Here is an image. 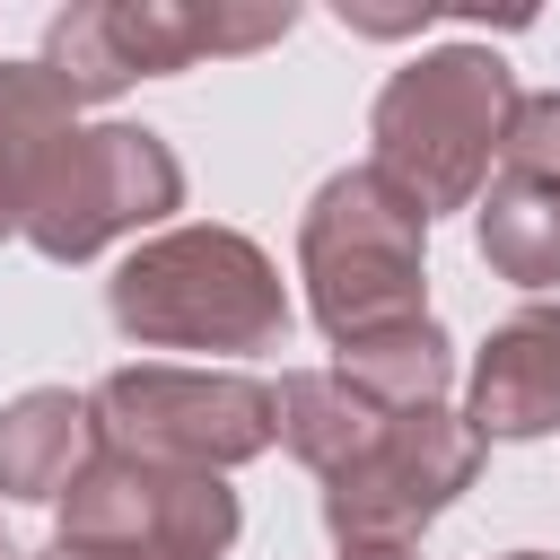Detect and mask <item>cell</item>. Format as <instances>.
I'll use <instances>...</instances> for the list:
<instances>
[{"mask_svg": "<svg viewBox=\"0 0 560 560\" xmlns=\"http://www.w3.org/2000/svg\"><path fill=\"white\" fill-rule=\"evenodd\" d=\"M105 315L140 350H210V359H254L289 341V289L271 254L245 228H158L140 236L114 280Z\"/></svg>", "mask_w": 560, "mask_h": 560, "instance_id": "obj_1", "label": "cell"}, {"mask_svg": "<svg viewBox=\"0 0 560 560\" xmlns=\"http://www.w3.org/2000/svg\"><path fill=\"white\" fill-rule=\"evenodd\" d=\"M516 114V79L490 44H438L420 61H402L376 105H368V140H376V175L420 210H472L490 184V158L508 140Z\"/></svg>", "mask_w": 560, "mask_h": 560, "instance_id": "obj_2", "label": "cell"}, {"mask_svg": "<svg viewBox=\"0 0 560 560\" xmlns=\"http://www.w3.org/2000/svg\"><path fill=\"white\" fill-rule=\"evenodd\" d=\"M420 245H429V219L376 166L324 175L298 219V280H306V315L324 324V341H359V332L429 315Z\"/></svg>", "mask_w": 560, "mask_h": 560, "instance_id": "obj_3", "label": "cell"}, {"mask_svg": "<svg viewBox=\"0 0 560 560\" xmlns=\"http://www.w3.org/2000/svg\"><path fill=\"white\" fill-rule=\"evenodd\" d=\"M96 446L131 464H175V472H236L262 446H280V402L245 368H114L96 394Z\"/></svg>", "mask_w": 560, "mask_h": 560, "instance_id": "obj_4", "label": "cell"}, {"mask_svg": "<svg viewBox=\"0 0 560 560\" xmlns=\"http://www.w3.org/2000/svg\"><path fill=\"white\" fill-rule=\"evenodd\" d=\"M175 210H184L175 149L149 122H96V131H70L44 158V175L18 192V236L44 262H88L114 236L166 228Z\"/></svg>", "mask_w": 560, "mask_h": 560, "instance_id": "obj_5", "label": "cell"}, {"mask_svg": "<svg viewBox=\"0 0 560 560\" xmlns=\"http://www.w3.org/2000/svg\"><path fill=\"white\" fill-rule=\"evenodd\" d=\"M481 455H490V446L472 438L464 411H446V402L394 411L385 438L324 481V525H332V542H341V551H411V534H420L429 516H446V508L481 481Z\"/></svg>", "mask_w": 560, "mask_h": 560, "instance_id": "obj_6", "label": "cell"}, {"mask_svg": "<svg viewBox=\"0 0 560 560\" xmlns=\"http://www.w3.org/2000/svg\"><path fill=\"white\" fill-rule=\"evenodd\" d=\"M236 525H245V508L219 472L96 455L61 490L52 542H105V551H140V560H228Z\"/></svg>", "mask_w": 560, "mask_h": 560, "instance_id": "obj_7", "label": "cell"}, {"mask_svg": "<svg viewBox=\"0 0 560 560\" xmlns=\"http://www.w3.org/2000/svg\"><path fill=\"white\" fill-rule=\"evenodd\" d=\"M472 438H551L560 429V306H525L508 324H490V341L472 350V402H464Z\"/></svg>", "mask_w": 560, "mask_h": 560, "instance_id": "obj_8", "label": "cell"}, {"mask_svg": "<svg viewBox=\"0 0 560 560\" xmlns=\"http://www.w3.org/2000/svg\"><path fill=\"white\" fill-rule=\"evenodd\" d=\"M96 411L88 394L70 385H35L18 402H0V499H26V508H61V490L96 464Z\"/></svg>", "mask_w": 560, "mask_h": 560, "instance_id": "obj_9", "label": "cell"}, {"mask_svg": "<svg viewBox=\"0 0 560 560\" xmlns=\"http://www.w3.org/2000/svg\"><path fill=\"white\" fill-rule=\"evenodd\" d=\"M332 376H350L376 411H429L446 402L455 385V341L438 315H411V324H385V332H359V341H332Z\"/></svg>", "mask_w": 560, "mask_h": 560, "instance_id": "obj_10", "label": "cell"}, {"mask_svg": "<svg viewBox=\"0 0 560 560\" xmlns=\"http://www.w3.org/2000/svg\"><path fill=\"white\" fill-rule=\"evenodd\" d=\"M280 446L306 464V472H341V464H359L376 438H385V420L394 411H376L350 376H332V368H298V376H280Z\"/></svg>", "mask_w": 560, "mask_h": 560, "instance_id": "obj_11", "label": "cell"}, {"mask_svg": "<svg viewBox=\"0 0 560 560\" xmlns=\"http://www.w3.org/2000/svg\"><path fill=\"white\" fill-rule=\"evenodd\" d=\"M472 236H481V262H490L499 280H516V289H560V184H525V175L481 184Z\"/></svg>", "mask_w": 560, "mask_h": 560, "instance_id": "obj_12", "label": "cell"}, {"mask_svg": "<svg viewBox=\"0 0 560 560\" xmlns=\"http://www.w3.org/2000/svg\"><path fill=\"white\" fill-rule=\"evenodd\" d=\"M70 131H79V96L44 61H0V201L9 210Z\"/></svg>", "mask_w": 560, "mask_h": 560, "instance_id": "obj_13", "label": "cell"}, {"mask_svg": "<svg viewBox=\"0 0 560 560\" xmlns=\"http://www.w3.org/2000/svg\"><path fill=\"white\" fill-rule=\"evenodd\" d=\"M499 158H508V175H525V184H560V88L516 96Z\"/></svg>", "mask_w": 560, "mask_h": 560, "instance_id": "obj_14", "label": "cell"}, {"mask_svg": "<svg viewBox=\"0 0 560 560\" xmlns=\"http://www.w3.org/2000/svg\"><path fill=\"white\" fill-rule=\"evenodd\" d=\"M35 560H140V551H105V542H44Z\"/></svg>", "mask_w": 560, "mask_h": 560, "instance_id": "obj_15", "label": "cell"}, {"mask_svg": "<svg viewBox=\"0 0 560 560\" xmlns=\"http://www.w3.org/2000/svg\"><path fill=\"white\" fill-rule=\"evenodd\" d=\"M341 560H420V551H341Z\"/></svg>", "mask_w": 560, "mask_h": 560, "instance_id": "obj_16", "label": "cell"}, {"mask_svg": "<svg viewBox=\"0 0 560 560\" xmlns=\"http://www.w3.org/2000/svg\"><path fill=\"white\" fill-rule=\"evenodd\" d=\"M0 236H18V210H9V201H0Z\"/></svg>", "mask_w": 560, "mask_h": 560, "instance_id": "obj_17", "label": "cell"}, {"mask_svg": "<svg viewBox=\"0 0 560 560\" xmlns=\"http://www.w3.org/2000/svg\"><path fill=\"white\" fill-rule=\"evenodd\" d=\"M0 560H26V551H18V542H9V525H0Z\"/></svg>", "mask_w": 560, "mask_h": 560, "instance_id": "obj_18", "label": "cell"}, {"mask_svg": "<svg viewBox=\"0 0 560 560\" xmlns=\"http://www.w3.org/2000/svg\"><path fill=\"white\" fill-rule=\"evenodd\" d=\"M508 560H560V551H508Z\"/></svg>", "mask_w": 560, "mask_h": 560, "instance_id": "obj_19", "label": "cell"}]
</instances>
